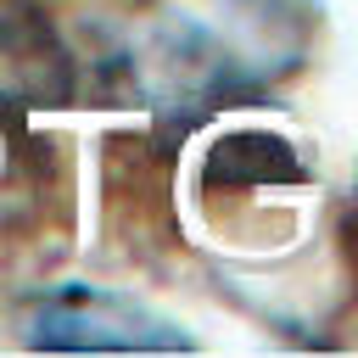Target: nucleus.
Listing matches in <instances>:
<instances>
[{"label": "nucleus", "mask_w": 358, "mask_h": 358, "mask_svg": "<svg viewBox=\"0 0 358 358\" xmlns=\"http://www.w3.org/2000/svg\"><path fill=\"white\" fill-rule=\"evenodd\" d=\"M28 341L39 352H190V336L134 296L101 285H56L34 302Z\"/></svg>", "instance_id": "1"}]
</instances>
